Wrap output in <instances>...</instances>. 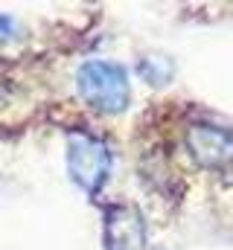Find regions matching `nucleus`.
I'll return each mask as SVG.
<instances>
[{
  "mask_svg": "<svg viewBox=\"0 0 233 250\" xmlns=\"http://www.w3.org/2000/svg\"><path fill=\"white\" fill-rule=\"evenodd\" d=\"M76 90L96 114H122L131 102V82L125 67L105 59H91L76 70Z\"/></svg>",
  "mask_w": 233,
  "mask_h": 250,
  "instance_id": "f257e3e1",
  "label": "nucleus"
},
{
  "mask_svg": "<svg viewBox=\"0 0 233 250\" xmlns=\"http://www.w3.org/2000/svg\"><path fill=\"white\" fill-rule=\"evenodd\" d=\"M111 148L105 140L76 131L67 140V175L76 187L88 195H99L111 178Z\"/></svg>",
  "mask_w": 233,
  "mask_h": 250,
  "instance_id": "f03ea898",
  "label": "nucleus"
},
{
  "mask_svg": "<svg viewBox=\"0 0 233 250\" xmlns=\"http://www.w3.org/2000/svg\"><path fill=\"white\" fill-rule=\"evenodd\" d=\"M186 151L204 169H228L233 163V131L216 123H192L186 128Z\"/></svg>",
  "mask_w": 233,
  "mask_h": 250,
  "instance_id": "7ed1b4c3",
  "label": "nucleus"
},
{
  "mask_svg": "<svg viewBox=\"0 0 233 250\" xmlns=\"http://www.w3.org/2000/svg\"><path fill=\"white\" fill-rule=\"evenodd\" d=\"M102 242H105V250H143L146 245L143 215L125 204L108 207L105 224H102Z\"/></svg>",
  "mask_w": 233,
  "mask_h": 250,
  "instance_id": "20e7f679",
  "label": "nucleus"
},
{
  "mask_svg": "<svg viewBox=\"0 0 233 250\" xmlns=\"http://www.w3.org/2000/svg\"><path fill=\"white\" fill-rule=\"evenodd\" d=\"M137 73L152 84V87H163L169 84L175 76V64L166 59V56H143L137 62Z\"/></svg>",
  "mask_w": 233,
  "mask_h": 250,
  "instance_id": "39448f33",
  "label": "nucleus"
},
{
  "mask_svg": "<svg viewBox=\"0 0 233 250\" xmlns=\"http://www.w3.org/2000/svg\"><path fill=\"white\" fill-rule=\"evenodd\" d=\"M9 38H21V26L15 18L0 15V41H9Z\"/></svg>",
  "mask_w": 233,
  "mask_h": 250,
  "instance_id": "423d86ee",
  "label": "nucleus"
}]
</instances>
